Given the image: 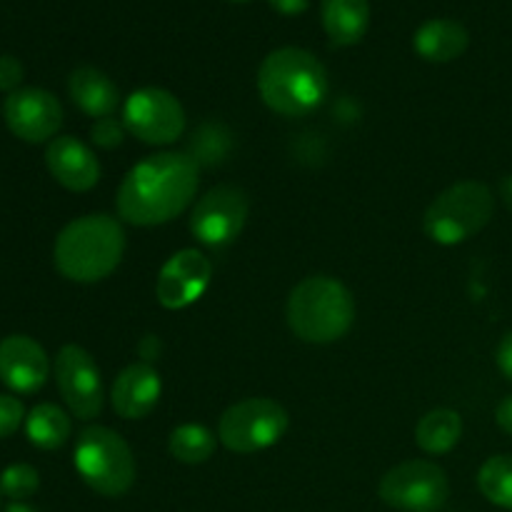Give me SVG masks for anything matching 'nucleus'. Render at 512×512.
Wrapping results in <instances>:
<instances>
[{
    "label": "nucleus",
    "mask_w": 512,
    "mask_h": 512,
    "mask_svg": "<svg viewBox=\"0 0 512 512\" xmlns=\"http://www.w3.org/2000/svg\"><path fill=\"white\" fill-rule=\"evenodd\" d=\"M198 190V163L185 153L148 155L128 170L118 188V213L125 223L153 228L178 218Z\"/></svg>",
    "instance_id": "f257e3e1"
},
{
    "label": "nucleus",
    "mask_w": 512,
    "mask_h": 512,
    "mask_svg": "<svg viewBox=\"0 0 512 512\" xmlns=\"http://www.w3.org/2000/svg\"><path fill=\"white\" fill-rule=\"evenodd\" d=\"M125 230L105 213L83 215L65 225L55 238L53 260L63 278L73 283H98L120 265Z\"/></svg>",
    "instance_id": "f03ea898"
},
{
    "label": "nucleus",
    "mask_w": 512,
    "mask_h": 512,
    "mask_svg": "<svg viewBox=\"0 0 512 512\" xmlns=\"http://www.w3.org/2000/svg\"><path fill=\"white\" fill-rule=\"evenodd\" d=\"M328 70L303 48L273 50L260 63L258 90L263 103L285 118L313 113L328 98Z\"/></svg>",
    "instance_id": "7ed1b4c3"
},
{
    "label": "nucleus",
    "mask_w": 512,
    "mask_h": 512,
    "mask_svg": "<svg viewBox=\"0 0 512 512\" xmlns=\"http://www.w3.org/2000/svg\"><path fill=\"white\" fill-rule=\"evenodd\" d=\"M288 325L300 340L328 345L345 338L355 323L353 293L330 275L300 280L288 298Z\"/></svg>",
    "instance_id": "20e7f679"
},
{
    "label": "nucleus",
    "mask_w": 512,
    "mask_h": 512,
    "mask_svg": "<svg viewBox=\"0 0 512 512\" xmlns=\"http://www.w3.org/2000/svg\"><path fill=\"white\" fill-rule=\"evenodd\" d=\"M493 210V190L478 180H463L428 205L423 218L425 235L438 245H460L490 223Z\"/></svg>",
    "instance_id": "39448f33"
},
{
    "label": "nucleus",
    "mask_w": 512,
    "mask_h": 512,
    "mask_svg": "<svg viewBox=\"0 0 512 512\" xmlns=\"http://www.w3.org/2000/svg\"><path fill=\"white\" fill-rule=\"evenodd\" d=\"M73 463L83 483L103 498H120L135 483L133 450L103 425H90L78 435Z\"/></svg>",
    "instance_id": "423d86ee"
},
{
    "label": "nucleus",
    "mask_w": 512,
    "mask_h": 512,
    "mask_svg": "<svg viewBox=\"0 0 512 512\" xmlns=\"http://www.w3.org/2000/svg\"><path fill=\"white\" fill-rule=\"evenodd\" d=\"M288 413L270 398H248L230 405L218 423V440L230 453H258L278 443L288 430Z\"/></svg>",
    "instance_id": "0eeeda50"
},
{
    "label": "nucleus",
    "mask_w": 512,
    "mask_h": 512,
    "mask_svg": "<svg viewBox=\"0 0 512 512\" xmlns=\"http://www.w3.org/2000/svg\"><path fill=\"white\" fill-rule=\"evenodd\" d=\"M378 495L385 505L403 512H438L448 503L445 470L430 460H405L383 475Z\"/></svg>",
    "instance_id": "6e6552de"
},
{
    "label": "nucleus",
    "mask_w": 512,
    "mask_h": 512,
    "mask_svg": "<svg viewBox=\"0 0 512 512\" xmlns=\"http://www.w3.org/2000/svg\"><path fill=\"white\" fill-rule=\"evenodd\" d=\"M123 125L143 143L170 145L183 135L185 110L168 90L140 88L125 100Z\"/></svg>",
    "instance_id": "1a4fd4ad"
},
{
    "label": "nucleus",
    "mask_w": 512,
    "mask_h": 512,
    "mask_svg": "<svg viewBox=\"0 0 512 512\" xmlns=\"http://www.w3.org/2000/svg\"><path fill=\"white\" fill-rule=\"evenodd\" d=\"M250 213L248 193L238 185H218L208 190L190 215V233L208 248L233 243L245 228Z\"/></svg>",
    "instance_id": "9d476101"
},
{
    "label": "nucleus",
    "mask_w": 512,
    "mask_h": 512,
    "mask_svg": "<svg viewBox=\"0 0 512 512\" xmlns=\"http://www.w3.org/2000/svg\"><path fill=\"white\" fill-rule=\"evenodd\" d=\"M55 383L70 413L80 420L98 418L103 410V380L93 355L80 345H63L55 358Z\"/></svg>",
    "instance_id": "9b49d317"
},
{
    "label": "nucleus",
    "mask_w": 512,
    "mask_h": 512,
    "mask_svg": "<svg viewBox=\"0 0 512 512\" xmlns=\"http://www.w3.org/2000/svg\"><path fill=\"white\" fill-rule=\"evenodd\" d=\"M3 118L10 133L23 143H48L63 125V105L43 88H18L5 98Z\"/></svg>",
    "instance_id": "f8f14e48"
},
{
    "label": "nucleus",
    "mask_w": 512,
    "mask_h": 512,
    "mask_svg": "<svg viewBox=\"0 0 512 512\" xmlns=\"http://www.w3.org/2000/svg\"><path fill=\"white\" fill-rule=\"evenodd\" d=\"M213 263L200 250L185 248L170 255L155 283V295L165 310H183L208 290Z\"/></svg>",
    "instance_id": "ddd939ff"
},
{
    "label": "nucleus",
    "mask_w": 512,
    "mask_h": 512,
    "mask_svg": "<svg viewBox=\"0 0 512 512\" xmlns=\"http://www.w3.org/2000/svg\"><path fill=\"white\" fill-rule=\"evenodd\" d=\"M50 363L43 345L28 335H8L0 340V383L20 395L40 390L48 380Z\"/></svg>",
    "instance_id": "4468645a"
},
{
    "label": "nucleus",
    "mask_w": 512,
    "mask_h": 512,
    "mask_svg": "<svg viewBox=\"0 0 512 512\" xmlns=\"http://www.w3.org/2000/svg\"><path fill=\"white\" fill-rule=\"evenodd\" d=\"M45 165L55 183L73 193H85L100 180V163L93 150L73 135H58L45 148Z\"/></svg>",
    "instance_id": "2eb2a0df"
},
{
    "label": "nucleus",
    "mask_w": 512,
    "mask_h": 512,
    "mask_svg": "<svg viewBox=\"0 0 512 512\" xmlns=\"http://www.w3.org/2000/svg\"><path fill=\"white\" fill-rule=\"evenodd\" d=\"M163 383L150 363H133L115 378L110 390L113 410L125 420L148 418L158 405Z\"/></svg>",
    "instance_id": "dca6fc26"
},
{
    "label": "nucleus",
    "mask_w": 512,
    "mask_h": 512,
    "mask_svg": "<svg viewBox=\"0 0 512 512\" xmlns=\"http://www.w3.org/2000/svg\"><path fill=\"white\" fill-rule=\"evenodd\" d=\"M68 93L73 103L83 110L90 118H113V113L120 105V90L103 70L90 68H75L68 78Z\"/></svg>",
    "instance_id": "f3484780"
},
{
    "label": "nucleus",
    "mask_w": 512,
    "mask_h": 512,
    "mask_svg": "<svg viewBox=\"0 0 512 512\" xmlns=\"http://www.w3.org/2000/svg\"><path fill=\"white\" fill-rule=\"evenodd\" d=\"M470 35L463 23L450 18H435L420 25L413 35V48L428 63H450L468 50Z\"/></svg>",
    "instance_id": "a211bd4d"
},
{
    "label": "nucleus",
    "mask_w": 512,
    "mask_h": 512,
    "mask_svg": "<svg viewBox=\"0 0 512 512\" xmlns=\"http://www.w3.org/2000/svg\"><path fill=\"white\" fill-rule=\"evenodd\" d=\"M320 15H323V28L330 43L348 48V45L360 43L368 33L370 3L368 0H323Z\"/></svg>",
    "instance_id": "6ab92c4d"
},
{
    "label": "nucleus",
    "mask_w": 512,
    "mask_h": 512,
    "mask_svg": "<svg viewBox=\"0 0 512 512\" xmlns=\"http://www.w3.org/2000/svg\"><path fill=\"white\" fill-rule=\"evenodd\" d=\"M460 435H463V420L455 410L448 408L430 410L415 425V443L428 455L450 453L458 445Z\"/></svg>",
    "instance_id": "aec40b11"
},
{
    "label": "nucleus",
    "mask_w": 512,
    "mask_h": 512,
    "mask_svg": "<svg viewBox=\"0 0 512 512\" xmlns=\"http://www.w3.org/2000/svg\"><path fill=\"white\" fill-rule=\"evenodd\" d=\"M73 425L68 413L53 403H40L25 418V435L40 450H58L68 443Z\"/></svg>",
    "instance_id": "412c9836"
},
{
    "label": "nucleus",
    "mask_w": 512,
    "mask_h": 512,
    "mask_svg": "<svg viewBox=\"0 0 512 512\" xmlns=\"http://www.w3.org/2000/svg\"><path fill=\"white\" fill-rule=\"evenodd\" d=\"M168 450L178 463L185 465H200L205 460H210L215 450V438L208 428L203 425H180L170 433Z\"/></svg>",
    "instance_id": "4be33fe9"
},
{
    "label": "nucleus",
    "mask_w": 512,
    "mask_h": 512,
    "mask_svg": "<svg viewBox=\"0 0 512 512\" xmlns=\"http://www.w3.org/2000/svg\"><path fill=\"white\" fill-rule=\"evenodd\" d=\"M478 488L488 503L512 510V455H493L478 473Z\"/></svg>",
    "instance_id": "5701e85b"
},
{
    "label": "nucleus",
    "mask_w": 512,
    "mask_h": 512,
    "mask_svg": "<svg viewBox=\"0 0 512 512\" xmlns=\"http://www.w3.org/2000/svg\"><path fill=\"white\" fill-rule=\"evenodd\" d=\"M40 488V475L33 465L15 463L0 473V493L10 498L13 503H25L33 498Z\"/></svg>",
    "instance_id": "b1692460"
},
{
    "label": "nucleus",
    "mask_w": 512,
    "mask_h": 512,
    "mask_svg": "<svg viewBox=\"0 0 512 512\" xmlns=\"http://www.w3.org/2000/svg\"><path fill=\"white\" fill-rule=\"evenodd\" d=\"M228 150V133L220 125H205L195 133V163H215Z\"/></svg>",
    "instance_id": "393cba45"
},
{
    "label": "nucleus",
    "mask_w": 512,
    "mask_h": 512,
    "mask_svg": "<svg viewBox=\"0 0 512 512\" xmlns=\"http://www.w3.org/2000/svg\"><path fill=\"white\" fill-rule=\"evenodd\" d=\"M25 420V405L15 395L0 393V440L18 433Z\"/></svg>",
    "instance_id": "a878e982"
},
{
    "label": "nucleus",
    "mask_w": 512,
    "mask_h": 512,
    "mask_svg": "<svg viewBox=\"0 0 512 512\" xmlns=\"http://www.w3.org/2000/svg\"><path fill=\"white\" fill-rule=\"evenodd\" d=\"M123 135H125V125L118 123L115 118H100L95 120L93 128H90V138L98 148L105 150H113L123 143Z\"/></svg>",
    "instance_id": "bb28decb"
},
{
    "label": "nucleus",
    "mask_w": 512,
    "mask_h": 512,
    "mask_svg": "<svg viewBox=\"0 0 512 512\" xmlns=\"http://www.w3.org/2000/svg\"><path fill=\"white\" fill-rule=\"evenodd\" d=\"M23 83V63L15 55H0V90L3 93H15Z\"/></svg>",
    "instance_id": "cd10ccee"
},
{
    "label": "nucleus",
    "mask_w": 512,
    "mask_h": 512,
    "mask_svg": "<svg viewBox=\"0 0 512 512\" xmlns=\"http://www.w3.org/2000/svg\"><path fill=\"white\" fill-rule=\"evenodd\" d=\"M495 360H498V368L505 378L512 380V330L500 340L498 353H495Z\"/></svg>",
    "instance_id": "c85d7f7f"
},
{
    "label": "nucleus",
    "mask_w": 512,
    "mask_h": 512,
    "mask_svg": "<svg viewBox=\"0 0 512 512\" xmlns=\"http://www.w3.org/2000/svg\"><path fill=\"white\" fill-rule=\"evenodd\" d=\"M268 3L283 15H303L310 8V0H268Z\"/></svg>",
    "instance_id": "c756f323"
},
{
    "label": "nucleus",
    "mask_w": 512,
    "mask_h": 512,
    "mask_svg": "<svg viewBox=\"0 0 512 512\" xmlns=\"http://www.w3.org/2000/svg\"><path fill=\"white\" fill-rule=\"evenodd\" d=\"M495 420H498L500 430H505V433L512 435V395H508V398L498 405V410H495Z\"/></svg>",
    "instance_id": "7c9ffc66"
},
{
    "label": "nucleus",
    "mask_w": 512,
    "mask_h": 512,
    "mask_svg": "<svg viewBox=\"0 0 512 512\" xmlns=\"http://www.w3.org/2000/svg\"><path fill=\"white\" fill-rule=\"evenodd\" d=\"M500 198H503L505 208H508L512 213V175L503 178V183H500Z\"/></svg>",
    "instance_id": "2f4dec72"
},
{
    "label": "nucleus",
    "mask_w": 512,
    "mask_h": 512,
    "mask_svg": "<svg viewBox=\"0 0 512 512\" xmlns=\"http://www.w3.org/2000/svg\"><path fill=\"white\" fill-rule=\"evenodd\" d=\"M5 512H38V510L28 503H10L8 508H5Z\"/></svg>",
    "instance_id": "473e14b6"
},
{
    "label": "nucleus",
    "mask_w": 512,
    "mask_h": 512,
    "mask_svg": "<svg viewBox=\"0 0 512 512\" xmlns=\"http://www.w3.org/2000/svg\"><path fill=\"white\" fill-rule=\"evenodd\" d=\"M230 3H250V0H230Z\"/></svg>",
    "instance_id": "72a5a7b5"
},
{
    "label": "nucleus",
    "mask_w": 512,
    "mask_h": 512,
    "mask_svg": "<svg viewBox=\"0 0 512 512\" xmlns=\"http://www.w3.org/2000/svg\"><path fill=\"white\" fill-rule=\"evenodd\" d=\"M0 495H3V493H0Z\"/></svg>",
    "instance_id": "f704fd0d"
}]
</instances>
